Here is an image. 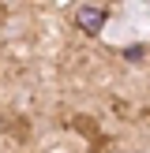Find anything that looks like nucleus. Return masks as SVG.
<instances>
[{
	"instance_id": "obj_1",
	"label": "nucleus",
	"mask_w": 150,
	"mask_h": 153,
	"mask_svg": "<svg viewBox=\"0 0 150 153\" xmlns=\"http://www.w3.org/2000/svg\"><path fill=\"white\" fill-rule=\"evenodd\" d=\"M75 22H79L82 34H101V30H105V7L79 4V7H75Z\"/></svg>"
},
{
	"instance_id": "obj_2",
	"label": "nucleus",
	"mask_w": 150,
	"mask_h": 153,
	"mask_svg": "<svg viewBox=\"0 0 150 153\" xmlns=\"http://www.w3.org/2000/svg\"><path fill=\"white\" fill-rule=\"evenodd\" d=\"M124 56H128V60H142L146 49H142V45H131V49H124Z\"/></svg>"
}]
</instances>
